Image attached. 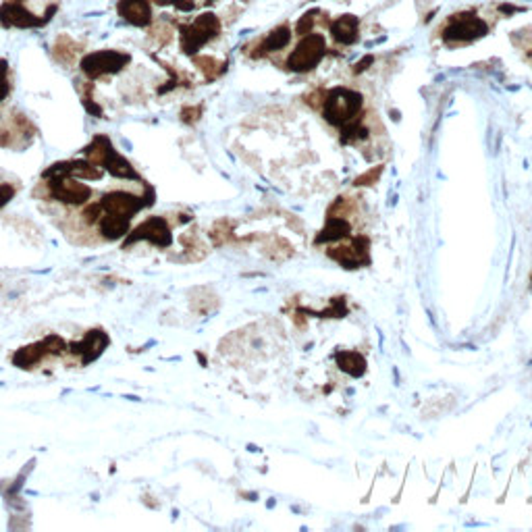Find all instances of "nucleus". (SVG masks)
I'll return each instance as SVG.
<instances>
[{
	"label": "nucleus",
	"instance_id": "1",
	"mask_svg": "<svg viewBox=\"0 0 532 532\" xmlns=\"http://www.w3.org/2000/svg\"><path fill=\"white\" fill-rule=\"evenodd\" d=\"M360 107H362V96L358 92L347 90V87H337V90L327 94L325 116H327L329 123L345 127L347 123H351L356 119Z\"/></svg>",
	"mask_w": 532,
	"mask_h": 532
},
{
	"label": "nucleus",
	"instance_id": "2",
	"mask_svg": "<svg viewBox=\"0 0 532 532\" xmlns=\"http://www.w3.org/2000/svg\"><path fill=\"white\" fill-rule=\"evenodd\" d=\"M325 50H327L325 38H322L320 34H310V36H306V38L296 46V50H294L291 56L287 59V65H289L291 71H298V73L310 71V69H314V67L322 61Z\"/></svg>",
	"mask_w": 532,
	"mask_h": 532
},
{
	"label": "nucleus",
	"instance_id": "3",
	"mask_svg": "<svg viewBox=\"0 0 532 532\" xmlns=\"http://www.w3.org/2000/svg\"><path fill=\"white\" fill-rule=\"evenodd\" d=\"M487 23L472 15V13H461L452 17L447 28L443 30V40L445 42H470V40L483 38L487 34Z\"/></svg>",
	"mask_w": 532,
	"mask_h": 532
},
{
	"label": "nucleus",
	"instance_id": "4",
	"mask_svg": "<svg viewBox=\"0 0 532 532\" xmlns=\"http://www.w3.org/2000/svg\"><path fill=\"white\" fill-rule=\"evenodd\" d=\"M219 28H221V23H219V19H217L214 15H210V13L200 15V17L195 19V23H193L191 28H186L183 34H181L183 50L190 52V54L191 52H195L200 46H204L212 36L219 34Z\"/></svg>",
	"mask_w": 532,
	"mask_h": 532
},
{
	"label": "nucleus",
	"instance_id": "5",
	"mask_svg": "<svg viewBox=\"0 0 532 532\" xmlns=\"http://www.w3.org/2000/svg\"><path fill=\"white\" fill-rule=\"evenodd\" d=\"M123 63H127V56L121 52H94L83 61V71L90 75H102V73H111L116 71Z\"/></svg>",
	"mask_w": 532,
	"mask_h": 532
},
{
	"label": "nucleus",
	"instance_id": "6",
	"mask_svg": "<svg viewBox=\"0 0 532 532\" xmlns=\"http://www.w3.org/2000/svg\"><path fill=\"white\" fill-rule=\"evenodd\" d=\"M119 13L133 25H148L152 11L148 0H121L119 2Z\"/></svg>",
	"mask_w": 532,
	"mask_h": 532
},
{
	"label": "nucleus",
	"instance_id": "7",
	"mask_svg": "<svg viewBox=\"0 0 532 532\" xmlns=\"http://www.w3.org/2000/svg\"><path fill=\"white\" fill-rule=\"evenodd\" d=\"M331 34H333V38L345 44V46L353 44L358 40V36H360V21H358V17H353V15H343V17H339L337 21H333Z\"/></svg>",
	"mask_w": 532,
	"mask_h": 532
},
{
	"label": "nucleus",
	"instance_id": "8",
	"mask_svg": "<svg viewBox=\"0 0 532 532\" xmlns=\"http://www.w3.org/2000/svg\"><path fill=\"white\" fill-rule=\"evenodd\" d=\"M337 362H339V366H341L343 370L347 375H351V377H360L364 373V368H366L364 358L358 356L356 351H343V353L337 356Z\"/></svg>",
	"mask_w": 532,
	"mask_h": 532
},
{
	"label": "nucleus",
	"instance_id": "9",
	"mask_svg": "<svg viewBox=\"0 0 532 532\" xmlns=\"http://www.w3.org/2000/svg\"><path fill=\"white\" fill-rule=\"evenodd\" d=\"M289 40H291V32H289V28H285V25H281V28H277L274 32H270L268 34V38L262 42V52H270V50H281V48H285L287 44H289Z\"/></svg>",
	"mask_w": 532,
	"mask_h": 532
},
{
	"label": "nucleus",
	"instance_id": "10",
	"mask_svg": "<svg viewBox=\"0 0 532 532\" xmlns=\"http://www.w3.org/2000/svg\"><path fill=\"white\" fill-rule=\"evenodd\" d=\"M349 231V227H347V223L345 221H341V219H331L329 221V225H327V229L322 231V235L318 237V241H333V239H339V237H343L345 233Z\"/></svg>",
	"mask_w": 532,
	"mask_h": 532
},
{
	"label": "nucleus",
	"instance_id": "11",
	"mask_svg": "<svg viewBox=\"0 0 532 532\" xmlns=\"http://www.w3.org/2000/svg\"><path fill=\"white\" fill-rule=\"evenodd\" d=\"M312 23H314V19H312V15H304L302 19H300V23H298V28H296V32L298 34H302L306 36L308 32H310V28H312Z\"/></svg>",
	"mask_w": 532,
	"mask_h": 532
},
{
	"label": "nucleus",
	"instance_id": "12",
	"mask_svg": "<svg viewBox=\"0 0 532 532\" xmlns=\"http://www.w3.org/2000/svg\"><path fill=\"white\" fill-rule=\"evenodd\" d=\"M6 94V79H4V65L0 67V98Z\"/></svg>",
	"mask_w": 532,
	"mask_h": 532
},
{
	"label": "nucleus",
	"instance_id": "13",
	"mask_svg": "<svg viewBox=\"0 0 532 532\" xmlns=\"http://www.w3.org/2000/svg\"><path fill=\"white\" fill-rule=\"evenodd\" d=\"M368 63H373V56H366V59H364V61H362V63H356V67H353V71H364V69H366V65H368Z\"/></svg>",
	"mask_w": 532,
	"mask_h": 532
}]
</instances>
